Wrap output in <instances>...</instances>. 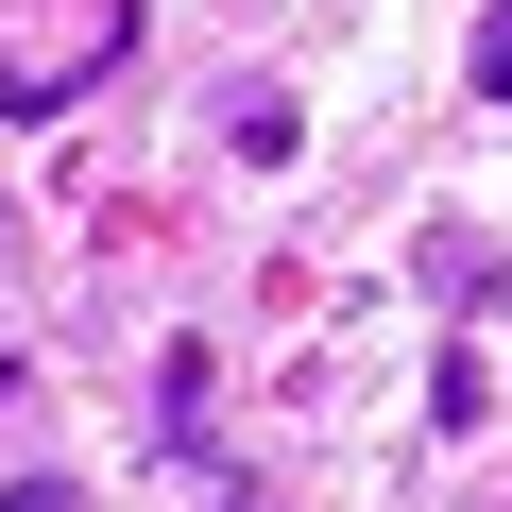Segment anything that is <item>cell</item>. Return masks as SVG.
Returning <instances> with one entry per match:
<instances>
[{
  "label": "cell",
  "mask_w": 512,
  "mask_h": 512,
  "mask_svg": "<svg viewBox=\"0 0 512 512\" xmlns=\"http://www.w3.org/2000/svg\"><path fill=\"white\" fill-rule=\"evenodd\" d=\"M478 103H512V0L478 18Z\"/></svg>",
  "instance_id": "6da1fadb"
},
{
  "label": "cell",
  "mask_w": 512,
  "mask_h": 512,
  "mask_svg": "<svg viewBox=\"0 0 512 512\" xmlns=\"http://www.w3.org/2000/svg\"><path fill=\"white\" fill-rule=\"evenodd\" d=\"M0 512H86V495L69 478H0Z\"/></svg>",
  "instance_id": "7a4b0ae2"
},
{
  "label": "cell",
  "mask_w": 512,
  "mask_h": 512,
  "mask_svg": "<svg viewBox=\"0 0 512 512\" xmlns=\"http://www.w3.org/2000/svg\"><path fill=\"white\" fill-rule=\"evenodd\" d=\"M222 512H256V495H222Z\"/></svg>",
  "instance_id": "3957f363"
}]
</instances>
